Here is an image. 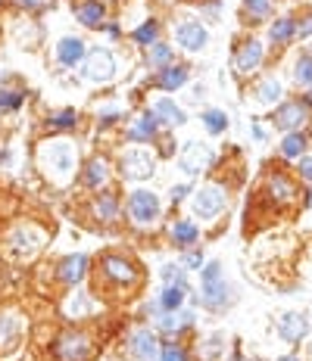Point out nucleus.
Masks as SVG:
<instances>
[{"label": "nucleus", "instance_id": "obj_1", "mask_svg": "<svg viewBox=\"0 0 312 361\" xmlns=\"http://www.w3.org/2000/svg\"><path fill=\"white\" fill-rule=\"evenodd\" d=\"M41 165L56 184H66L75 168V147L69 141H50L41 147Z\"/></svg>", "mask_w": 312, "mask_h": 361}, {"label": "nucleus", "instance_id": "obj_2", "mask_svg": "<svg viewBox=\"0 0 312 361\" xmlns=\"http://www.w3.org/2000/svg\"><path fill=\"white\" fill-rule=\"evenodd\" d=\"M94 352V340L85 330H66L63 336H56L54 355L56 361H88Z\"/></svg>", "mask_w": 312, "mask_h": 361}, {"label": "nucleus", "instance_id": "obj_3", "mask_svg": "<svg viewBox=\"0 0 312 361\" xmlns=\"http://www.w3.org/2000/svg\"><path fill=\"white\" fill-rule=\"evenodd\" d=\"M200 302H203L206 308H222L225 302H228V287H225L222 281V265L219 261H206L203 271H200Z\"/></svg>", "mask_w": 312, "mask_h": 361}, {"label": "nucleus", "instance_id": "obj_4", "mask_svg": "<svg viewBox=\"0 0 312 361\" xmlns=\"http://www.w3.org/2000/svg\"><path fill=\"white\" fill-rule=\"evenodd\" d=\"M100 275L103 281L115 283V287H135L137 281H141V275H137V265L129 259H122V255H103L100 261Z\"/></svg>", "mask_w": 312, "mask_h": 361}, {"label": "nucleus", "instance_id": "obj_5", "mask_svg": "<svg viewBox=\"0 0 312 361\" xmlns=\"http://www.w3.org/2000/svg\"><path fill=\"white\" fill-rule=\"evenodd\" d=\"M178 165H181V172H188V174L206 172V168L212 165V150L206 147V143H200V141L184 143L181 156H178Z\"/></svg>", "mask_w": 312, "mask_h": 361}, {"label": "nucleus", "instance_id": "obj_6", "mask_svg": "<svg viewBox=\"0 0 312 361\" xmlns=\"http://www.w3.org/2000/svg\"><path fill=\"white\" fill-rule=\"evenodd\" d=\"M156 172V159L147 150H129L122 156V174L131 180H147Z\"/></svg>", "mask_w": 312, "mask_h": 361}, {"label": "nucleus", "instance_id": "obj_7", "mask_svg": "<svg viewBox=\"0 0 312 361\" xmlns=\"http://www.w3.org/2000/svg\"><path fill=\"white\" fill-rule=\"evenodd\" d=\"M225 209V190L219 184H206L203 190H197L194 196V215L197 218H216Z\"/></svg>", "mask_w": 312, "mask_h": 361}, {"label": "nucleus", "instance_id": "obj_8", "mask_svg": "<svg viewBox=\"0 0 312 361\" xmlns=\"http://www.w3.org/2000/svg\"><path fill=\"white\" fill-rule=\"evenodd\" d=\"M85 75H88V81H100V84H107L109 78L115 75V60L109 50H91L88 60H85Z\"/></svg>", "mask_w": 312, "mask_h": 361}, {"label": "nucleus", "instance_id": "obj_9", "mask_svg": "<svg viewBox=\"0 0 312 361\" xmlns=\"http://www.w3.org/2000/svg\"><path fill=\"white\" fill-rule=\"evenodd\" d=\"M129 212L137 224H150V221H156V215H159V200H156V194H150V190H135L129 200Z\"/></svg>", "mask_w": 312, "mask_h": 361}, {"label": "nucleus", "instance_id": "obj_10", "mask_svg": "<svg viewBox=\"0 0 312 361\" xmlns=\"http://www.w3.org/2000/svg\"><path fill=\"white\" fill-rule=\"evenodd\" d=\"M309 119V106H306L303 100H291L285 103V106H278V113H275V128H281V131H300V125Z\"/></svg>", "mask_w": 312, "mask_h": 361}, {"label": "nucleus", "instance_id": "obj_11", "mask_svg": "<svg viewBox=\"0 0 312 361\" xmlns=\"http://www.w3.org/2000/svg\"><path fill=\"white\" fill-rule=\"evenodd\" d=\"M259 62H263V44L259 40H244L238 47V54H234V69L241 75H250L259 69Z\"/></svg>", "mask_w": 312, "mask_h": 361}, {"label": "nucleus", "instance_id": "obj_12", "mask_svg": "<svg viewBox=\"0 0 312 361\" xmlns=\"http://www.w3.org/2000/svg\"><path fill=\"white\" fill-rule=\"evenodd\" d=\"M175 38H178V44H181L184 50H203L206 40H210V34H206V28L200 25V22L188 19V22H181V25H178Z\"/></svg>", "mask_w": 312, "mask_h": 361}, {"label": "nucleus", "instance_id": "obj_13", "mask_svg": "<svg viewBox=\"0 0 312 361\" xmlns=\"http://www.w3.org/2000/svg\"><path fill=\"white\" fill-rule=\"evenodd\" d=\"M306 330H309V321H306V314H303V312H287V314H281V321H278L281 340L300 342V340L306 336Z\"/></svg>", "mask_w": 312, "mask_h": 361}, {"label": "nucleus", "instance_id": "obj_14", "mask_svg": "<svg viewBox=\"0 0 312 361\" xmlns=\"http://www.w3.org/2000/svg\"><path fill=\"white\" fill-rule=\"evenodd\" d=\"M265 187H269L271 202H278V206H287V202H293V196H297V187H293V180L287 178V174H281V172L269 174Z\"/></svg>", "mask_w": 312, "mask_h": 361}, {"label": "nucleus", "instance_id": "obj_15", "mask_svg": "<svg viewBox=\"0 0 312 361\" xmlns=\"http://www.w3.org/2000/svg\"><path fill=\"white\" fill-rule=\"evenodd\" d=\"M85 56V44L82 38H63L60 47H56V60L63 62V66H78Z\"/></svg>", "mask_w": 312, "mask_h": 361}, {"label": "nucleus", "instance_id": "obj_16", "mask_svg": "<svg viewBox=\"0 0 312 361\" xmlns=\"http://www.w3.org/2000/svg\"><path fill=\"white\" fill-rule=\"evenodd\" d=\"M85 268H88V255L85 253H75V255H69V259H63V265H60V277L66 283H78L85 277Z\"/></svg>", "mask_w": 312, "mask_h": 361}, {"label": "nucleus", "instance_id": "obj_17", "mask_svg": "<svg viewBox=\"0 0 312 361\" xmlns=\"http://www.w3.org/2000/svg\"><path fill=\"white\" fill-rule=\"evenodd\" d=\"M10 246H13L19 255H32L34 249L41 246V237L34 234L32 228H16L13 234H10Z\"/></svg>", "mask_w": 312, "mask_h": 361}, {"label": "nucleus", "instance_id": "obj_18", "mask_svg": "<svg viewBox=\"0 0 312 361\" xmlns=\"http://www.w3.org/2000/svg\"><path fill=\"white\" fill-rule=\"evenodd\" d=\"M131 352L137 355V358H156L159 355V346H156V336L150 334V330H137L135 336H131Z\"/></svg>", "mask_w": 312, "mask_h": 361}, {"label": "nucleus", "instance_id": "obj_19", "mask_svg": "<svg viewBox=\"0 0 312 361\" xmlns=\"http://www.w3.org/2000/svg\"><path fill=\"white\" fill-rule=\"evenodd\" d=\"M184 81H188V69L184 66H166L163 72L156 75V84L163 87V91H178Z\"/></svg>", "mask_w": 312, "mask_h": 361}, {"label": "nucleus", "instance_id": "obj_20", "mask_svg": "<svg viewBox=\"0 0 312 361\" xmlns=\"http://www.w3.org/2000/svg\"><path fill=\"white\" fill-rule=\"evenodd\" d=\"M293 34H297V22H293V19H278V22H271V28H269V38H271L275 47H281V44L293 40Z\"/></svg>", "mask_w": 312, "mask_h": 361}, {"label": "nucleus", "instance_id": "obj_21", "mask_svg": "<svg viewBox=\"0 0 312 361\" xmlns=\"http://www.w3.org/2000/svg\"><path fill=\"white\" fill-rule=\"evenodd\" d=\"M197 237H200V231L194 221H175V224H172V240H175V246H190Z\"/></svg>", "mask_w": 312, "mask_h": 361}, {"label": "nucleus", "instance_id": "obj_22", "mask_svg": "<svg viewBox=\"0 0 312 361\" xmlns=\"http://www.w3.org/2000/svg\"><path fill=\"white\" fill-rule=\"evenodd\" d=\"M19 340V321L13 314H3L0 318V349H13Z\"/></svg>", "mask_w": 312, "mask_h": 361}, {"label": "nucleus", "instance_id": "obj_23", "mask_svg": "<svg viewBox=\"0 0 312 361\" xmlns=\"http://www.w3.org/2000/svg\"><path fill=\"white\" fill-rule=\"evenodd\" d=\"M303 153H306V137L300 131H291L285 141H281V156H285V159H300Z\"/></svg>", "mask_w": 312, "mask_h": 361}, {"label": "nucleus", "instance_id": "obj_24", "mask_svg": "<svg viewBox=\"0 0 312 361\" xmlns=\"http://www.w3.org/2000/svg\"><path fill=\"white\" fill-rule=\"evenodd\" d=\"M293 78H297V84L312 87V50H303V54L297 56V62H293Z\"/></svg>", "mask_w": 312, "mask_h": 361}, {"label": "nucleus", "instance_id": "obj_25", "mask_svg": "<svg viewBox=\"0 0 312 361\" xmlns=\"http://www.w3.org/2000/svg\"><path fill=\"white\" fill-rule=\"evenodd\" d=\"M156 119H159L156 113H144L141 119H137V125H131L129 134L135 137V141H150V137L156 134Z\"/></svg>", "mask_w": 312, "mask_h": 361}, {"label": "nucleus", "instance_id": "obj_26", "mask_svg": "<svg viewBox=\"0 0 312 361\" xmlns=\"http://www.w3.org/2000/svg\"><path fill=\"white\" fill-rule=\"evenodd\" d=\"M153 113L159 115L163 121H169V125H184V121H188V119H184V109H178L175 103L166 100V97H163V100H156V109H153Z\"/></svg>", "mask_w": 312, "mask_h": 361}, {"label": "nucleus", "instance_id": "obj_27", "mask_svg": "<svg viewBox=\"0 0 312 361\" xmlns=\"http://www.w3.org/2000/svg\"><path fill=\"white\" fill-rule=\"evenodd\" d=\"M256 100L263 103V106L278 103V100H281V81H278V78H265L263 84L256 87Z\"/></svg>", "mask_w": 312, "mask_h": 361}, {"label": "nucleus", "instance_id": "obj_28", "mask_svg": "<svg viewBox=\"0 0 312 361\" xmlns=\"http://www.w3.org/2000/svg\"><path fill=\"white\" fill-rule=\"evenodd\" d=\"M78 22H85V25H100L103 22V3H97V0H88V3H82L78 7Z\"/></svg>", "mask_w": 312, "mask_h": 361}, {"label": "nucleus", "instance_id": "obj_29", "mask_svg": "<svg viewBox=\"0 0 312 361\" xmlns=\"http://www.w3.org/2000/svg\"><path fill=\"white\" fill-rule=\"evenodd\" d=\"M181 302H184V287H178V283H166L159 305H163L166 312H178V308H181Z\"/></svg>", "mask_w": 312, "mask_h": 361}, {"label": "nucleus", "instance_id": "obj_30", "mask_svg": "<svg viewBox=\"0 0 312 361\" xmlns=\"http://www.w3.org/2000/svg\"><path fill=\"white\" fill-rule=\"evenodd\" d=\"M203 125L210 134H222L225 128H228V115L222 113V109H206L203 113Z\"/></svg>", "mask_w": 312, "mask_h": 361}, {"label": "nucleus", "instance_id": "obj_31", "mask_svg": "<svg viewBox=\"0 0 312 361\" xmlns=\"http://www.w3.org/2000/svg\"><path fill=\"white\" fill-rule=\"evenodd\" d=\"M156 34H159V25L150 19V22H144L141 28H135V34H131V38H135L137 44H144V47H150V44L156 40Z\"/></svg>", "mask_w": 312, "mask_h": 361}, {"label": "nucleus", "instance_id": "obj_32", "mask_svg": "<svg viewBox=\"0 0 312 361\" xmlns=\"http://www.w3.org/2000/svg\"><path fill=\"white\" fill-rule=\"evenodd\" d=\"M85 180H88V187H100L103 180H107V162L103 159H94L88 165V174H85Z\"/></svg>", "mask_w": 312, "mask_h": 361}, {"label": "nucleus", "instance_id": "obj_33", "mask_svg": "<svg viewBox=\"0 0 312 361\" xmlns=\"http://www.w3.org/2000/svg\"><path fill=\"white\" fill-rule=\"evenodd\" d=\"M50 125H54V128H72L75 125V109H66V113L50 115Z\"/></svg>", "mask_w": 312, "mask_h": 361}, {"label": "nucleus", "instance_id": "obj_34", "mask_svg": "<svg viewBox=\"0 0 312 361\" xmlns=\"http://www.w3.org/2000/svg\"><path fill=\"white\" fill-rule=\"evenodd\" d=\"M22 106V94L13 91H0V109H19Z\"/></svg>", "mask_w": 312, "mask_h": 361}, {"label": "nucleus", "instance_id": "obj_35", "mask_svg": "<svg viewBox=\"0 0 312 361\" xmlns=\"http://www.w3.org/2000/svg\"><path fill=\"white\" fill-rule=\"evenodd\" d=\"M163 277H166V283H178V287H184V271L181 268H175V265L163 268Z\"/></svg>", "mask_w": 312, "mask_h": 361}, {"label": "nucleus", "instance_id": "obj_36", "mask_svg": "<svg viewBox=\"0 0 312 361\" xmlns=\"http://www.w3.org/2000/svg\"><path fill=\"white\" fill-rule=\"evenodd\" d=\"M172 56V47H166V44H156V50L150 54V66H159V62H166Z\"/></svg>", "mask_w": 312, "mask_h": 361}, {"label": "nucleus", "instance_id": "obj_37", "mask_svg": "<svg viewBox=\"0 0 312 361\" xmlns=\"http://www.w3.org/2000/svg\"><path fill=\"white\" fill-rule=\"evenodd\" d=\"M159 361H188V355H184L181 346H166L163 349V358Z\"/></svg>", "mask_w": 312, "mask_h": 361}, {"label": "nucleus", "instance_id": "obj_38", "mask_svg": "<svg viewBox=\"0 0 312 361\" xmlns=\"http://www.w3.org/2000/svg\"><path fill=\"white\" fill-rule=\"evenodd\" d=\"M244 3H247V10H250L253 16H265V13H269L271 0H244Z\"/></svg>", "mask_w": 312, "mask_h": 361}, {"label": "nucleus", "instance_id": "obj_39", "mask_svg": "<svg viewBox=\"0 0 312 361\" xmlns=\"http://www.w3.org/2000/svg\"><path fill=\"white\" fill-rule=\"evenodd\" d=\"M97 212H100V218H113V212H115L113 196H103V202H97Z\"/></svg>", "mask_w": 312, "mask_h": 361}, {"label": "nucleus", "instance_id": "obj_40", "mask_svg": "<svg viewBox=\"0 0 312 361\" xmlns=\"http://www.w3.org/2000/svg\"><path fill=\"white\" fill-rule=\"evenodd\" d=\"M188 321H190V314H181V318L172 314V318H166V321H163V330H181Z\"/></svg>", "mask_w": 312, "mask_h": 361}, {"label": "nucleus", "instance_id": "obj_41", "mask_svg": "<svg viewBox=\"0 0 312 361\" xmlns=\"http://www.w3.org/2000/svg\"><path fill=\"white\" fill-rule=\"evenodd\" d=\"M297 172H300V178L312 184V159H300V168H297Z\"/></svg>", "mask_w": 312, "mask_h": 361}, {"label": "nucleus", "instance_id": "obj_42", "mask_svg": "<svg viewBox=\"0 0 312 361\" xmlns=\"http://www.w3.org/2000/svg\"><path fill=\"white\" fill-rule=\"evenodd\" d=\"M297 34H300V38H312V13L303 19V25L297 28Z\"/></svg>", "mask_w": 312, "mask_h": 361}, {"label": "nucleus", "instance_id": "obj_43", "mask_svg": "<svg viewBox=\"0 0 312 361\" xmlns=\"http://www.w3.org/2000/svg\"><path fill=\"white\" fill-rule=\"evenodd\" d=\"M188 190H190L188 184H178V187H172V202H178V200H181L184 194H188Z\"/></svg>", "mask_w": 312, "mask_h": 361}, {"label": "nucleus", "instance_id": "obj_44", "mask_svg": "<svg viewBox=\"0 0 312 361\" xmlns=\"http://www.w3.org/2000/svg\"><path fill=\"white\" fill-rule=\"evenodd\" d=\"M188 265H190V268H200V265H203V255H200V253H190V255H188Z\"/></svg>", "mask_w": 312, "mask_h": 361}, {"label": "nucleus", "instance_id": "obj_45", "mask_svg": "<svg viewBox=\"0 0 312 361\" xmlns=\"http://www.w3.org/2000/svg\"><path fill=\"white\" fill-rule=\"evenodd\" d=\"M16 3H22V7H41L44 0H16Z\"/></svg>", "mask_w": 312, "mask_h": 361}, {"label": "nucleus", "instance_id": "obj_46", "mask_svg": "<svg viewBox=\"0 0 312 361\" xmlns=\"http://www.w3.org/2000/svg\"><path fill=\"white\" fill-rule=\"evenodd\" d=\"M303 103H306V106H309V109H312V91H309V94H306V97H303Z\"/></svg>", "mask_w": 312, "mask_h": 361}, {"label": "nucleus", "instance_id": "obj_47", "mask_svg": "<svg viewBox=\"0 0 312 361\" xmlns=\"http://www.w3.org/2000/svg\"><path fill=\"white\" fill-rule=\"evenodd\" d=\"M306 206L312 209V190H306Z\"/></svg>", "mask_w": 312, "mask_h": 361}, {"label": "nucleus", "instance_id": "obj_48", "mask_svg": "<svg viewBox=\"0 0 312 361\" xmlns=\"http://www.w3.org/2000/svg\"><path fill=\"white\" fill-rule=\"evenodd\" d=\"M278 361H300V358H293V355H281Z\"/></svg>", "mask_w": 312, "mask_h": 361}]
</instances>
